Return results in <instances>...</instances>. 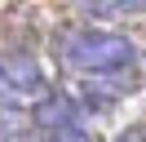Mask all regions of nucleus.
<instances>
[{
	"label": "nucleus",
	"instance_id": "obj_2",
	"mask_svg": "<svg viewBox=\"0 0 146 142\" xmlns=\"http://www.w3.org/2000/svg\"><path fill=\"white\" fill-rule=\"evenodd\" d=\"M0 67H5V76L13 80V89L22 98H44V76H40V67H36L31 53H5Z\"/></svg>",
	"mask_w": 146,
	"mask_h": 142
},
{
	"label": "nucleus",
	"instance_id": "obj_3",
	"mask_svg": "<svg viewBox=\"0 0 146 142\" xmlns=\"http://www.w3.org/2000/svg\"><path fill=\"white\" fill-rule=\"evenodd\" d=\"M36 124L40 129H66V124H75V102L62 93H44L36 102Z\"/></svg>",
	"mask_w": 146,
	"mask_h": 142
},
{
	"label": "nucleus",
	"instance_id": "obj_5",
	"mask_svg": "<svg viewBox=\"0 0 146 142\" xmlns=\"http://www.w3.org/2000/svg\"><path fill=\"white\" fill-rule=\"evenodd\" d=\"M53 142H89V138H84V129L66 124V129H53Z\"/></svg>",
	"mask_w": 146,
	"mask_h": 142
},
{
	"label": "nucleus",
	"instance_id": "obj_1",
	"mask_svg": "<svg viewBox=\"0 0 146 142\" xmlns=\"http://www.w3.org/2000/svg\"><path fill=\"white\" fill-rule=\"evenodd\" d=\"M62 58L71 62L75 71L111 76V71H124L128 62L137 58V49H133V40H128V36L80 27V31H66V36H62Z\"/></svg>",
	"mask_w": 146,
	"mask_h": 142
},
{
	"label": "nucleus",
	"instance_id": "obj_6",
	"mask_svg": "<svg viewBox=\"0 0 146 142\" xmlns=\"http://www.w3.org/2000/svg\"><path fill=\"white\" fill-rule=\"evenodd\" d=\"M115 142H146V129H128V133H119Z\"/></svg>",
	"mask_w": 146,
	"mask_h": 142
},
{
	"label": "nucleus",
	"instance_id": "obj_4",
	"mask_svg": "<svg viewBox=\"0 0 146 142\" xmlns=\"http://www.w3.org/2000/svg\"><path fill=\"white\" fill-rule=\"evenodd\" d=\"M22 102V93L13 89V80L5 76V67H0V107H18Z\"/></svg>",
	"mask_w": 146,
	"mask_h": 142
}]
</instances>
